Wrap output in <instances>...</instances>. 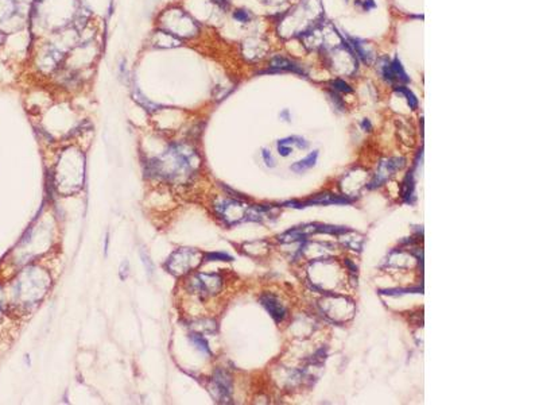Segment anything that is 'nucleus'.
<instances>
[{
  "instance_id": "1",
  "label": "nucleus",
  "mask_w": 539,
  "mask_h": 405,
  "mask_svg": "<svg viewBox=\"0 0 539 405\" xmlns=\"http://www.w3.org/2000/svg\"><path fill=\"white\" fill-rule=\"evenodd\" d=\"M403 166L404 158H398V157H396V158H390L387 159V161H384V162H381L380 166H379V171L375 174L372 181L370 182L368 188L373 189V188H376V186H380L381 184H384V182L387 181V178H389L391 174H394L396 171H399V169H402Z\"/></svg>"
},
{
  "instance_id": "2",
  "label": "nucleus",
  "mask_w": 539,
  "mask_h": 405,
  "mask_svg": "<svg viewBox=\"0 0 539 405\" xmlns=\"http://www.w3.org/2000/svg\"><path fill=\"white\" fill-rule=\"evenodd\" d=\"M217 211L221 215V218H224L229 223H238L240 220H244L245 216H249L244 205L239 201H224L220 205H217Z\"/></svg>"
},
{
  "instance_id": "3",
  "label": "nucleus",
  "mask_w": 539,
  "mask_h": 405,
  "mask_svg": "<svg viewBox=\"0 0 539 405\" xmlns=\"http://www.w3.org/2000/svg\"><path fill=\"white\" fill-rule=\"evenodd\" d=\"M261 303L266 309L268 311V314L271 315L272 319L275 320L276 323H280L285 320L287 315L286 308L283 307L282 304L279 303V300L276 299L275 296L272 295H263L261 297Z\"/></svg>"
},
{
  "instance_id": "4",
  "label": "nucleus",
  "mask_w": 539,
  "mask_h": 405,
  "mask_svg": "<svg viewBox=\"0 0 539 405\" xmlns=\"http://www.w3.org/2000/svg\"><path fill=\"white\" fill-rule=\"evenodd\" d=\"M270 66H271V69H270V70H266L264 73H268V72H293V73H297V75H301V76H303V75H305V72H303V69H302L301 66H299V65L295 64L294 61L289 60V58L282 57V56H276V57L272 58V60L270 61Z\"/></svg>"
},
{
  "instance_id": "5",
  "label": "nucleus",
  "mask_w": 539,
  "mask_h": 405,
  "mask_svg": "<svg viewBox=\"0 0 539 405\" xmlns=\"http://www.w3.org/2000/svg\"><path fill=\"white\" fill-rule=\"evenodd\" d=\"M215 384H216V386H217V389H219L221 398H224V400H225V398H229L230 388H232V385H230L229 375L226 374L225 371L219 370L217 373H216Z\"/></svg>"
},
{
  "instance_id": "6",
  "label": "nucleus",
  "mask_w": 539,
  "mask_h": 405,
  "mask_svg": "<svg viewBox=\"0 0 539 405\" xmlns=\"http://www.w3.org/2000/svg\"><path fill=\"white\" fill-rule=\"evenodd\" d=\"M317 158H318V150H314L313 153H310L309 155H306L305 158L301 159L295 162L294 165H291L290 169L295 173H302V172L307 171L310 168H313L317 162Z\"/></svg>"
},
{
  "instance_id": "7",
  "label": "nucleus",
  "mask_w": 539,
  "mask_h": 405,
  "mask_svg": "<svg viewBox=\"0 0 539 405\" xmlns=\"http://www.w3.org/2000/svg\"><path fill=\"white\" fill-rule=\"evenodd\" d=\"M390 69H391V75L395 80V83H402V84H407L410 83V77L407 76V73L402 66V62H400L398 58H394V60L390 62Z\"/></svg>"
},
{
  "instance_id": "8",
  "label": "nucleus",
  "mask_w": 539,
  "mask_h": 405,
  "mask_svg": "<svg viewBox=\"0 0 539 405\" xmlns=\"http://www.w3.org/2000/svg\"><path fill=\"white\" fill-rule=\"evenodd\" d=\"M402 197L406 203L413 204L415 201V185L413 174L408 173L403 181V189H402Z\"/></svg>"
},
{
  "instance_id": "9",
  "label": "nucleus",
  "mask_w": 539,
  "mask_h": 405,
  "mask_svg": "<svg viewBox=\"0 0 539 405\" xmlns=\"http://www.w3.org/2000/svg\"><path fill=\"white\" fill-rule=\"evenodd\" d=\"M395 91L406 98L407 104L410 106L411 110H417V108H418V104H419L418 99H417V96H415L407 87H404V85H402V84H400V85H395Z\"/></svg>"
},
{
  "instance_id": "10",
  "label": "nucleus",
  "mask_w": 539,
  "mask_h": 405,
  "mask_svg": "<svg viewBox=\"0 0 539 405\" xmlns=\"http://www.w3.org/2000/svg\"><path fill=\"white\" fill-rule=\"evenodd\" d=\"M349 43H351V46L353 47L356 54L360 57V60H362L363 62H366V64H371V54L368 53L364 47H363L362 43H360L357 39L349 38Z\"/></svg>"
},
{
  "instance_id": "11",
  "label": "nucleus",
  "mask_w": 539,
  "mask_h": 405,
  "mask_svg": "<svg viewBox=\"0 0 539 405\" xmlns=\"http://www.w3.org/2000/svg\"><path fill=\"white\" fill-rule=\"evenodd\" d=\"M330 85H332V88L335 91L344 92V93H351V92L353 91L351 88V85L348 83H345V81L341 79H336L333 80V81H330Z\"/></svg>"
},
{
  "instance_id": "12",
  "label": "nucleus",
  "mask_w": 539,
  "mask_h": 405,
  "mask_svg": "<svg viewBox=\"0 0 539 405\" xmlns=\"http://www.w3.org/2000/svg\"><path fill=\"white\" fill-rule=\"evenodd\" d=\"M192 341L193 343L197 346V347L200 348V350H202V351L205 352H211V350H209V346H208V342L205 341L204 338L201 337V335H196V333H193L192 337Z\"/></svg>"
},
{
  "instance_id": "13",
  "label": "nucleus",
  "mask_w": 539,
  "mask_h": 405,
  "mask_svg": "<svg viewBox=\"0 0 539 405\" xmlns=\"http://www.w3.org/2000/svg\"><path fill=\"white\" fill-rule=\"evenodd\" d=\"M207 261H232L234 258L225 253H209L205 255Z\"/></svg>"
},
{
  "instance_id": "14",
  "label": "nucleus",
  "mask_w": 539,
  "mask_h": 405,
  "mask_svg": "<svg viewBox=\"0 0 539 405\" xmlns=\"http://www.w3.org/2000/svg\"><path fill=\"white\" fill-rule=\"evenodd\" d=\"M234 16H235V19L239 20V22H242V23H247L249 20V14L245 10H236V11L234 12Z\"/></svg>"
},
{
  "instance_id": "15",
  "label": "nucleus",
  "mask_w": 539,
  "mask_h": 405,
  "mask_svg": "<svg viewBox=\"0 0 539 405\" xmlns=\"http://www.w3.org/2000/svg\"><path fill=\"white\" fill-rule=\"evenodd\" d=\"M329 96H330V99H332V102L335 103V106L337 107V108H339L340 111L345 110V106H344L343 99L340 98L339 95H336L335 92H329Z\"/></svg>"
},
{
  "instance_id": "16",
  "label": "nucleus",
  "mask_w": 539,
  "mask_h": 405,
  "mask_svg": "<svg viewBox=\"0 0 539 405\" xmlns=\"http://www.w3.org/2000/svg\"><path fill=\"white\" fill-rule=\"evenodd\" d=\"M262 155H263L264 162H266V165H267V166H270V168L275 166V161H274L271 153L268 152L267 149H263V152H262Z\"/></svg>"
},
{
  "instance_id": "17",
  "label": "nucleus",
  "mask_w": 539,
  "mask_h": 405,
  "mask_svg": "<svg viewBox=\"0 0 539 405\" xmlns=\"http://www.w3.org/2000/svg\"><path fill=\"white\" fill-rule=\"evenodd\" d=\"M278 152L282 157H287V155L291 154L293 149H291L289 145H278Z\"/></svg>"
},
{
  "instance_id": "18",
  "label": "nucleus",
  "mask_w": 539,
  "mask_h": 405,
  "mask_svg": "<svg viewBox=\"0 0 539 405\" xmlns=\"http://www.w3.org/2000/svg\"><path fill=\"white\" fill-rule=\"evenodd\" d=\"M362 129L364 130V131H371L372 130V125H371V122L370 119H363L362 122Z\"/></svg>"
},
{
  "instance_id": "19",
  "label": "nucleus",
  "mask_w": 539,
  "mask_h": 405,
  "mask_svg": "<svg viewBox=\"0 0 539 405\" xmlns=\"http://www.w3.org/2000/svg\"><path fill=\"white\" fill-rule=\"evenodd\" d=\"M364 8H366V10L375 8V3H373V0H366V2H364Z\"/></svg>"
},
{
  "instance_id": "20",
  "label": "nucleus",
  "mask_w": 539,
  "mask_h": 405,
  "mask_svg": "<svg viewBox=\"0 0 539 405\" xmlns=\"http://www.w3.org/2000/svg\"><path fill=\"white\" fill-rule=\"evenodd\" d=\"M3 41H4V35L2 34V33H0V45L3 43Z\"/></svg>"
}]
</instances>
